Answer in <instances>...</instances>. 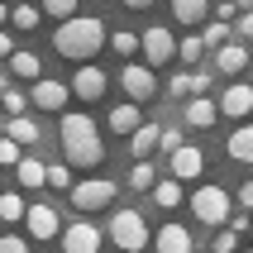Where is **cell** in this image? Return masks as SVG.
Returning <instances> with one entry per match:
<instances>
[{"label": "cell", "mask_w": 253, "mask_h": 253, "mask_svg": "<svg viewBox=\"0 0 253 253\" xmlns=\"http://www.w3.org/2000/svg\"><path fill=\"white\" fill-rule=\"evenodd\" d=\"M57 143H62V158L72 168H100L105 163V143H100V129L91 115L62 110L57 115Z\"/></svg>", "instance_id": "1"}, {"label": "cell", "mask_w": 253, "mask_h": 253, "mask_svg": "<svg viewBox=\"0 0 253 253\" xmlns=\"http://www.w3.org/2000/svg\"><path fill=\"white\" fill-rule=\"evenodd\" d=\"M105 48V19L100 14H67L53 34V53L67 62H86Z\"/></svg>", "instance_id": "2"}, {"label": "cell", "mask_w": 253, "mask_h": 253, "mask_svg": "<svg viewBox=\"0 0 253 253\" xmlns=\"http://www.w3.org/2000/svg\"><path fill=\"white\" fill-rule=\"evenodd\" d=\"M110 239L120 244L125 253H143V249H153L148 220H143L139 211H115V220H110Z\"/></svg>", "instance_id": "3"}, {"label": "cell", "mask_w": 253, "mask_h": 253, "mask_svg": "<svg viewBox=\"0 0 253 253\" xmlns=\"http://www.w3.org/2000/svg\"><path fill=\"white\" fill-rule=\"evenodd\" d=\"M186 206H191V215H196L201 225H225L229 220V206H234V201H229V191L225 186H196V196L186 201Z\"/></svg>", "instance_id": "4"}, {"label": "cell", "mask_w": 253, "mask_h": 253, "mask_svg": "<svg viewBox=\"0 0 253 253\" xmlns=\"http://www.w3.org/2000/svg\"><path fill=\"white\" fill-rule=\"evenodd\" d=\"M67 196H72L77 211H105V206L115 201V182H110V177H86V182H72L67 186Z\"/></svg>", "instance_id": "5"}, {"label": "cell", "mask_w": 253, "mask_h": 253, "mask_svg": "<svg viewBox=\"0 0 253 253\" xmlns=\"http://www.w3.org/2000/svg\"><path fill=\"white\" fill-rule=\"evenodd\" d=\"M120 91H125L129 100H153L158 96V77H153V67H148V62H125V67H120Z\"/></svg>", "instance_id": "6"}, {"label": "cell", "mask_w": 253, "mask_h": 253, "mask_svg": "<svg viewBox=\"0 0 253 253\" xmlns=\"http://www.w3.org/2000/svg\"><path fill=\"white\" fill-rule=\"evenodd\" d=\"M29 100L39 105V110H53V115H62L67 110V100H72V86L67 82H57V77H34V86H29Z\"/></svg>", "instance_id": "7"}, {"label": "cell", "mask_w": 253, "mask_h": 253, "mask_svg": "<svg viewBox=\"0 0 253 253\" xmlns=\"http://www.w3.org/2000/svg\"><path fill=\"white\" fill-rule=\"evenodd\" d=\"M139 53H143L148 67H163V62L177 57V39H172L163 24H153V29H143V34H139Z\"/></svg>", "instance_id": "8"}, {"label": "cell", "mask_w": 253, "mask_h": 253, "mask_svg": "<svg viewBox=\"0 0 253 253\" xmlns=\"http://www.w3.org/2000/svg\"><path fill=\"white\" fill-rule=\"evenodd\" d=\"M67 86H72V96H82V100H100V96H105V86H110V77L86 57V62H77V72H72Z\"/></svg>", "instance_id": "9"}, {"label": "cell", "mask_w": 253, "mask_h": 253, "mask_svg": "<svg viewBox=\"0 0 253 253\" xmlns=\"http://www.w3.org/2000/svg\"><path fill=\"white\" fill-rule=\"evenodd\" d=\"M62 234V253H100V229L91 220H77V225L57 229Z\"/></svg>", "instance_id": "10"}, {"label": "cell", "mask_w": 253, "mask_h": 253, "mask_svg": "<svg viewBox=\"0 0 253 253\" xmlns=\"http://www.w3.org/2000/svg\"><path fill=\"white\" fill-rule=\"evenodd\" d=\"M24 229H29V239H43V244H48V239H57V229H62V225H57V211H53V206H43V201H39V206H24Z\"/></svg>", "instance_id": "11"}, {"label": "cell", "mask_w": 253, "mask_h": 253, "mask_svg": "<svg viewBox=\"0 0 253 253\" xmlns=\"http://www.w3.org/2000/svg\"><path fill=\"white\" fill-rule=\"evenodd\" d=\"M168 158H172V177H177V182H196L201 172H206V153L191 148V143H177Z\"/></svg>", "instance_id": "12"}, {"label": "cell", "mask_w": 253, "mask_h": 253, "mask_svg": "<svg viewBox=\"0 0 253 253\" xmlns=\"http://www.w3.org/2000/svg\"><path fill=\"white\" fill-rule=\"evenodd\" d=\"M220 115H229V120H244V115H253V86L249 82H234L220 91V105H215Z\"/></svg>", "instance_id": "13"}, {"label": "cell", "mask_w": 253, "mask_h": 253, "mask_svg": "<svg viewBox=\"0 0 253 253\" xmlns=\"http://www.w3.org/2000/svg\"><path fill=\"white\" fill-rule=\"evenodd\" d=\"M215 67L225 72V77H234V72H244L249 67V48H244V43H220V48H215Z\"/></svg>", "instance_id": "14"}, {"label": "cell", "mask_w": 253, "mask_h": 253, "mask_svg": "<svg viewBox=\"0 0 253 253\" xmlns=\"http://www.w3.org/2000/svg\"><path fill=\"white\" fill-rule=\"evenodd\" d=\"M153 244H158V253H191V229L186 225H163Z\"/></svg>", "instance_id": "15"}, {"label": "cell", "mask_w": 253, "mask_h": 253, "mask_svg": "<svg viewBox=\"0 0 253 253\" xmlns=\"http://www.w3.org/2000/svg\"><path fill=\"white\" fill-rule=\"evenodd\" d=\"M14 177H19V186L39 191V186H48V163H43V158H19V163H14Z\"/></svg>", "instance_id": "16"}, {"label": "cell", "mask_w": 253, "mask_h": 253, "mask_svg": "<svg viewBox=\"0 0 253 253\" xmlns=\"http://www.w3.org/2000/svg\"><path fill=\"white\" fill-rule=\"evenodd\" d=\"M215 115H220V110H215V100H206L201 91L186 100V125H191V129H211V125H215Z\"/></svg>", "instance_id": "17"}, {"label": "cell", "mask_w": 253, "mask_h": 253, "mask_svg": "<svg viewBox=\"0 0 253 253\" xmlns=\"http://www.w3.org/2000/svg\"><path fill=\"white\" fill-rule=\"evenodd\" d=\"M129 148H134V158H148V153H158V125H134L129 129Z\"/></svg>", "instance_id": "18"}, {"label": "cell", "mask_w": 253, "mask_h": 253, "mask_svg": "<svg viewBox=\"0 0 253 253\" xmlns=\"http://www.w3.org/2000/svg\"><path fill=\"white\" fill-rule=\"evenodd\" d=\"M148 191H153V206H163V211H177V206H182V182H177V177H163V182H153Z\"/></svg>", "instance_id": "19"}, {"label": "cell", "mask_w": 253, "mask_h": 253, "mask_svg": "<svg viewBox=\"0 0 253 253\" xmlns=\"http://www.w3.org/2000/svg\"><path fill=\"white\" fill-rule=\"evenodd\" d=\"M225 153L234 158V163H253V125H244V129H234V134H229Z\"/></svg>", "instance_id": "20"}, {"label": "cell", "mask_w": 253, "mask_h": 253, "mask_svg": "<svg viewBox=\"0 0 253 253\" xmlns=\"http://www.w3.org/2000/svg\"><path fill=\"white\" fill-rule=\"evenodd\" d=\"M139 120H143V115H139V100H120V105L110 110V129H115V134H129Z\"/></svg>", "instance_id": "21"}, {"label": "cell", "mask_w": 253, "mask_h": 253, "mask_svg": "<svg viewBox=\"0 0 253 253\" xmlns=\"http://www.w3.org/2000/svg\"><path fill=\"white\" fill-rule=\"evenodd\" d=\"M5 62H10V72H14V77H24V82H34V77H39V72H43L39 53H24V48H14V53L5 57Z\"/></svg>", "instance_id": "22"}, {"label": "cell", "mask_w": 253, "mask_h": 253, "mask_svg": "<svg viewBox=\"0 0 253 253\" xmlns=\"http://www.w3.org/2000/svg\"><path fill=\"white\" fill-rule=\"evenodd\" d=\"M5 134H10L14 143H24V148H29V143H39V134H43V129L34 125L29 115H10V125H5Z\"/></svg>", "instance_id": "23"}, {"label": "cell", "mask_w": 253, "mask_h": 253, "mask_svg": "<svg viewBox=\"0 0 253 253\" xmlns=\"http://www.w3.org/2000/svg\"><path fill=\"white\" fill-rule=\"evenodd\" d=\"M172 14H177V24H201L211 14V0H172Z\"/></svg>", "instance_id": "24"}, {"label": "cell", "mask_w": 253, "mask_h": 253, "mask_svg": "<svg viewBox=\"0 0 253 253\" xmlns=\"http://www.w3.org/2000/svg\"><path fill=\"white\" fill-rule=\"evenodd\" d=\"M39 19H43V10L34 5V0H19V5L10 10V24L14 29H39Z\"/></svg>", "instance_id": "25"}, {"label": "cell", "mask_w": 253, "mask_h": 253, "mask_svg": "<svg viewBox=\"0 0 253 253\" xmlns=\"http://www.w3.org/2000/svg\"><path fill=\"white\" fill-rule=\"evenodd\" d=\"M24 206H29V201L19 196V191H0V220H5V225L24 220Z\"/></svg>", "instance_id": "26"}, {"label": "cell", "mask_w": 253, "mask_h": 253, "mask_svg": "<svg viewBox=\"0 0 253 253\" xmlns=\"http://www.w3.org/2000/svg\"><path fill=\"white\" fill-rule=\"evenodd\" d=\"M153 182H158V168L148 163V158H139V163L129 168V186H134V191H148Z\"/></svg>", "instance_id": "27"}, {"label": "cell", "mask_w": 253, "mask_h": 253, "mask_svg": "<svg viewBox=\"0 0 253 253\" xmlns=\"http://www.w3.org/2000/svg\"><path fill=\"white\" fill-rule=\"evenodd\" d=\"M105 43H110L120 57H129V53H139V34H129V29H115V34H105Z\"/></svg>", "instance_id": "28"}, {"label": "cell", "mask_w": 253, "mask_h": 253, "mask_svg": "<svg viewBox=\"0 0 253 253\" xmlns=\"http://www.w3.org/2000/svg\"><path fill=\"white\" fill-rule=\"evenodd\" d=\"M39 10L43 19H67V14H77V0H43Z\"/></svg>", "instance_id": "29"}, {"label": "cell", "mask_w": 253, "mask_h": 253, "mask_svg": "<svg viewBox=\"0 0 253 253\" xmlns=\"http://www.w3.org/2000/svg\"><path fill=\"white\" fill-rule=\"evenodd\" d=\"M225 39H229V19H215V24H206V34H201L206 48H220Z\"/></svg>", "instance_id": "30"}, {"label": "cell", "mask_w": 253, "mask_h": 253, "mask_svg": "<svg viewBox=\"0 0 253 253\" xmlns=\"http://www.w3.org/2000/svg\"><path fill=\"white\" fill-rule=\"evenodd\" d=\"M48 186L67 191V186H72V163H48Z\"/></svg>", "instance_id": "31"}, {"label": "cell", "mask_w": 253, "mask_h": 253, "mask_svg": "<svg viewBox=\"0 0 253 253\" xmlns=\"http://www.w3.org/2000/svg\"><path fill=\"white\" fill-rule=\"evenodd\" d=\"M19 158H24V143H14L10 134H5V139H0V168H14Z\"/></svg>", "instance_id": "32"}, {"label": "cell", "mask_w": 253, "mask_h": 253, "mask_svg": "<svg viewBox=\"0 0 253 253\" xmlns=\"http://www.w3.org/2000/svg\"><path fill=\"white\" fill-rule=\"evenodd\" d=\"M0 100H5V115H24L29 110V96H24V91H10V86H5Z\"/></svg>", "instance_id": "33"}, {"label": "cell", "mask_w": 253, "mask_h": 253, "mask_svg": "<svg viewBox=\"0 0 253 253\" xmlns=\"http://www.w3.org/2000/svg\"><path fill=\"white\" fill-rule=\"evenodd\" d=\"M201 53H206V43H201L196 34H191V39H182V43H177V57H182V62H196Z\"/></svg>", "instance_id": "34"}, {"label": "cell", "mask_w": 253, "mask_h": 253, "mask_svg": "<svg viewBox=\"0 0 253 253\" xmlns=\"http://www.w3.org/2000/svg\"><path fill=\"white\" fill-rule=\"evenodd\" d=\"M211 249H215V253H234V249H239V229H220Z\"/></svg>", "instance_id": "35"}, {"label": "cell", "mask_w": 253, "mask_h": 253, "mask_svg": "<svg viewBox=\"0 0 253 253\" xmlns=\"http://www.w3.org/2000/svg\"><path fill=\"white\" fill-rule=\"evenodd\" d=\"M0 253H29L24 234H0Z\"/></svg>", "instance_id": "36"}, {"label": "cell", "mask_w": 253, "mask_h": 253, "mask_svg": "<svg viewBox=\"0 0 253 253\" xmlns=\"http://www.w3.org/2000/svg\"><path fill=\"white\" fill-rule=\"evenodd\" d=\"M177 143H182V129H158V148H163V153H172Z\"/></svg>", "instance_id": "37"}, {"label": "cell", "mask_w": 253, "mask_h": 253, "mask_svg": "<svg viewBox=\"0 0 253 253\" xmlns=\"http://www.w3.org/2000/svg\"><path fill=\"white\" fill-rule=\"evenodd\" d=\"M168 91L172 96H191V72H177V77L168 82Z\"/></svg>", "instance_id": "38"}, {"label": "cell", "mask_w": 253, "mask_h": 253, "mask_svg": "<svg viewBox=\"0 0 253 253\" xmlns=\"http://www.w3.org/2000/svg\"><path fill=\"white\" fill-rule=\"evenodd\" d=\"M249 220H253V211H239V215H229V229H239V234H249Z\"/></svg>", "instance_id": "39"}, {"label": "cell", "mask_w": 253, "mask_h": 253, "mask_svg": "<svg viewBox=\"0 0 253 253\" xmlns=\"http://www.w3.org/2000/svg\"><path fill=\"white\" fill-rule=\"evenodd\" d=\"M234 24H239V34H244V39H253V10L234 14Z\"/></svg>", "instance_id": "40"}, {"label": "cell", "mask_w": 253, "mask_h": 253, "mask_svg": "<svg viewBox=\"0 0 253 253\" xmlns=\"http://www.w3.org/2000/svg\"><path fill=\"white\" fill-rule=\"evenodd\" d=\"M191 91H211V72H191Z\"/></svg>", "instance_id": "41"}, {"label": "cell", "mask_w": 253, "mask_h": 253, "mask_svg": "<svg viewBox=\"0 0 253 253\" xmlns=\"http://www.w3.org/2000/svg\"><path fill=\"white\" fill-rule=\"evenodd\" d=\"M239 206H244V211H253V182L239 186Z\"/></svg>", "instance_id": "42"}, {"label": "cell", "mask_w": 253, "mask_h": 253, "mask_svg": "<svg viewBox=\"0 0 253 253\" xmlns=\"http://www.w3.org/2000/svg\"><path fill=\"white\" fill-rule=\"evenodd\" d=\"M10 53H14V39L5 34V29H0V57H10Z\"/></svg>", "instance_id": "43"}, {"label": "cell", "mask_w": 253, "mask_h": 253, "mask_svg": "<svg viewBox=\"0 0 253 253\" xmlns=\"http://www.w3.org/2000/svg\"><path fill=\"white\" fill-rule=\"evenodd\" d=\"M129 10H148V5H153V0H125Z\"/></svg>", "instance_id": "44"}, {"label": "cell", "mask_w": 253, "mask_h": 253, "mask_svg": "<svg viewBox=\"0 0 253 253\" xmlns=\"http://www.w3.org/2000/svg\"><path fill=\"white\" fill-rule=\"evenodd\" d=\"M5 19H10V14H5V0H0V29H5Z\"/></svg>", "instance_id": "45"}, {"label": "cell", "mask_w": 253, "mask_h": 253, "mask_svg": "<svg viewBox=\"0 0 253 253\" xmlns=\"http://www.w3.org/2000/svg\"><path fill=\"white\" fill-rule=\"evenodd\" d=\"M234 5H239V10H253V0H234Z\"/></svg>", "instance_id": "46"}, {"label": "cell", "mask_w": 253, "mask_h": 253, "mask_svg": "<svg viewBox=\"0 0 253 253\" xmlns=\"http://www.w3.org/2000/svg\"><path fill=\"white\" fill-rule=\"evenodd\" d=\"M0 91H5V72H0Z\"/></svg>", "instance_id": "47"}, {"label": "cell", "mask_w": 253, "mask_h": 253, "mask_svg": "<svg viewBox=\"0 0 253 253\" xmlns=\"http://www.w3.org/2000/svg\"><path fill=\"white\" fill-rule=\"evenodd\" d=\"M249 234H253V220H249Z\"/></svg>", "instance_id": "48"}, {"label": "cell", "mask_w": 253, "mask_h": 253, "mask_svg": "<svg viewBox=\"0 0 253 253\" xmlns=\"http://www.w3.org/2000/svg\"><path fill=\"white\" fill-rule=\"evenodd\" d=\"M244 253H253V249H244Z\"/></svg>", "instance_id": "49"}]
</instances>
